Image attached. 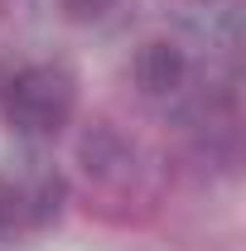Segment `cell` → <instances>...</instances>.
Segmentation results:
<instances>
[{
  "instance_id": "3",
  "label": "cell",
  "mask_w": 246,
  "mask_h": 251,
  "mask_svg": "<svg viewBox=\"0 0 246 251\" xmlns=\"http://www.w3.org/2000/svg\"><path fill=\"white\" fill-rule=\"evenodd\" d=\"M77 159H82V174L92 179L101 193H130V184L140 179V150L135 140L116 130L111 121H92L77 140Z\"/></svg>"
},
{
  "instance_id": "5",
  "label": "cell",
  "mask_w": 246,
  "mask_h": 251,
  "mask_svg": "<svg viewBox=\"0 0 246 251\" xmlns=\"http://www.w3.org/2000/svg\"><path fill=\"white\" fill-rule=\"evenodd\" d=\"M121 0H58V15L68 25H101Z\"/></svg>"
},
{
  "instance_id": "2",
  "label": "cell",
  "mask_w": 246,
  "mask_h": 251,
  "mask_svg": "<svg viewBox=\"0 0 246 251\" xmlns=\"http://www.w3.org/2000/svg\"><path fill=\"white\" fill-rule=\"evenodd\" d=\"M68 203V184L58 169L29 164V169H0V232L5 237H29L58 222Z\"/></svg>"
},
{
  "instance_id": "4",
  "label": "cell",
  "mask_w": 246,
  "mask_h": 251,
  "mask_svg": "<svg viewBox=\"0 0 246 251\" xmlns=\"http://www.w3.org/2000/svg\"><path fill=\"white\" fill-rule=\"evenodd\" d=\"M130 82L135 92L150 97V101H169L179 97L193 82V63H188V49L174 44V39H145L130 58Z\"/></svg>"
},
{
  "instance_id": "1",
  "label": "cell",
  "mask_w": 246,
  "mask_h": 251,
  "mask_svg": "<svg viewBox=\"0 0 246 251\" xmlns=\"http://www.w3.org/2000/svg\"><path fill=\"white\" fill-rule=\"evenodd\" d=\"M77 111V77L63 63H20L0 73V116L15 135H58Z\"/></svg>"
}]
</instances>
